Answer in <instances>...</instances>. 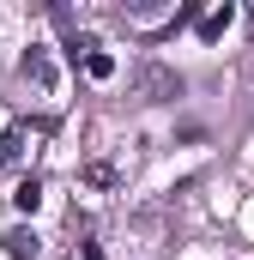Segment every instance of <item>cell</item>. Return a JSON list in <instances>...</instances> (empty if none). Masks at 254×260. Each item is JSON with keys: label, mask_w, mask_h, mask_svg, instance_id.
<instances>
[{"label": "cell", "mask_w": 254, "mask_h": 260, "mask_svg": "<svg viewBox=\"0 0 254 260\" xmlns=\"http://www.w3.org/2000/svg\"><path fill=\"white\" fill-rule=\"evenodd\" d=\"M121 18H127V30H176L188 12H176V6H121Z\"/></svg>", "instance_id": "1"}, {"label": "cell", "mask_w": 254, "mask_h": 260, "mask_svg": "<svg viewBox=\"0 0 254 260\" xmlns=\"http://www.w3.org/2000/svg\"><path fill=\"white\" fill-rule=\"evenodd\" d=\"M139 91H145L151 103H164V97H182V79H176L170 67H139Z\"/></svg>", "instance_id": "2"}, {"label": "cell", "mask_w": 254, "mask_h": 260, "mask_svg": "<svg viewBox=\"0 0 254 260\" xmlns=\"http://www.w3.org/2000/svg\"><path fill=\"white\" fill-rule=\"evenodd\" d=\"M0 242H6V254H12V260H30L37 248H43V242H37V230H24V224H18V230H6Z\"/></svg>", "instance_id": "3"}, {"label": "cell", "mask_w": 254, "mask_h": 260, "mask_svg": "<svg viewBox=\"0 0 254 260\" xmlns=\"http://www.w3.org/2000/svg\"><path fill=\"white\" fill-rule=\"evenodd\" d=\"M85 73H91V79H115V55H103L91 37H85Z\"/></svg>", "instance_id": "4"}, {"label": "cell", "mask_w": 254, "mask_h": 260, "mask_svg": "<svg viewBox=\"0 0 254 260\" xmlns=\"http://www.w3.org/2000/svg\"><path fill=\"white\" fill-rule=\"evenodd\" d=\"M12 206H18V212H37V206H43V182H37V176H24V182L12 188Z\"/></svg>", "instance_id": "5"}, {"label": "cell", "mask_w": 254, "mask_h": 260, "mask_svg": "<svg viewBox=\"0 0 254 260\" xmlns=\"http://www.w3.org/2000/svg\"><path fill=\"white\" fill-rule=\"evenodd\" d=\"M18 157H24V127H12L6 139H0V170H6V164H18Z\"/></svg>", "instance_id": "6"}, {"label": "cell", "mask_w": 254, "mask_h": 260, "mask_svg": "<svg viewBox=\"0 0 254 260\" xmlns=\"http://www.w3.org/2000/svg\"><path fill=\"white\" fill-rule=\"evenodd\" d=\"M85 182H91V188H115V170H109V164H85Z\"/></svg>", "instance_id": "7"}]
</instances>
